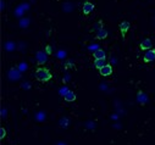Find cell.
I'll return each instance as SVG.
<instances>
[{
  "label": "cell",
  "instance_id": "ffe728a7",
  "mask_svg": "<svg viewBox=\"0 0 155 145\" xmlns=\"http://www.w3.org/2000/svg\"><path fill=\"white\" fill-rule=\"evenodd\" d=\"M72 66H73V62H72V61H68V62H66V65H65L66 68H71Z\"/></svg>",
  "mask_w": 155,
  "mask_h": 145
},
{
  "label": "cell",
  "instance_id": "ac0fdd59",
  "mask_svg": "<svg viewBox=\"0 0 155 145\" xmlns=\"http://www.w3.org/2000/svg\"><path fill=\"white\" fill-rule=\"evenodd\" d=\"M65 55H66L65 51H59V53H58V57H59V59H64Z\"/></svg>",
  "mask_w": 155,
  "mask_h": 145
},
{
  "label": "cell",
  "instance_id": "d6986e66",
  "mask_svg": "<svg viewBox=\"0 0 155 145\" xmlns=\"http://www.w3.org/2000/svg\"><path fill=\"white\" fill-rule=\"evenodd\" d=\"M89 49H91V50H93V49H94V51H97V50H99V45H97V44L91 45V47H89Z\"/></svg>",
  "mask_w": 155,
  "mask_h": 145
},
{
  "label": "cell",
  "instance_id": "277c9868",
  "mask_svg": "<svg viewBox=\"0 0 155 145\" xmlns=\"http://www.w3.org/2000/svg\"><path fill=\"white\" fill-rule=\"evenodd\" d=\"M99 72H100V76H103V77H109V76L112 75V66L105 65L101 69H99Z\"/></svg>",
  "mask_w": 155,
  "mask_h": 145
},
{
  "label": "cell",
  "instance_id": "44dd1931",
  "mask_svg": "<svg viewBox=\"0 0 155 145\" xmlns=\"http://www.w3.org/2000/svg\"><path fill=\"white\" fill-rule=\"evenodd\" d=\"M45 53H47V54H51V48H50V47H47Z\"/></svg>",
  "mask_w": 155,
  "mask_h": 145
},
{
  "label": "cell",
  "instance_id": "8fae6325",
  "mask_svg": "<svg viewBox=\"0 0 155 145\" xmlns=\"http://www.w3.org/2000/svg\"><path fill=\"white\" fill-rule=\"evenodd\" d=\"M105 59H99V60H95L94 61V66L98 68V69H101L104 66H105Z\"/></svg>",
  "mask_w": 155,
  "mask_h": 145
},
{
  "label": "cell",
  "instance_id": "ba28073f",
  "mask_svg": "<svg viewBox=\"0 0 155 145\" xmlns=\"http://www.w3.org/2000/svg\"><path fill=\"white\" fill-rule=\"evenodd\" d=\"M106 37H107V31H106V29L101 28V29H99V31L97 32V38H98V39H105Z\"/></svg>",
  "mask_w": 155,
  "mask_h": 145
},
{
  "label": "cell",
  "instance_id": "2e32d148",
  "mask_svg": "<svg viewBox=\"0 0 155 145\" xmlns=\"http://www.w3.org/2000/svg\"><path fill=\"white\" fill-rule=\"evenodd\" d=\"M6 137V130H5V128L4 127H2V128H0V139H4Z\"/></svg>",
  "mask_w": 155,
  "mask_h": 145
},
{
  "label": "cell",
  "instance_id": "3957f363",
  "mask_svg": "<svg viewBox=\"0 0 155 145\" xmlns=\"http://www.w3.org/2000/svg\"><path fill=\"white\" fill-rule=\"evenodd\" d=\"M143 60H144V62L155 61V50H154V49H150V50L145 51V54H144V56H143Z\"/></svg>",
  "mask_w": 155,
  "mask_h": 145
},
{
  "label": "cell",
  "instance_id": "6da1fadb",
  "mask_svg": "<svg viewBox=\"0 0 155 145\" xmlns=\"http://www.w3.org/2000/svg\"><path fill=\"white\" fill-rule=\"evenodd\" d=\"M51 72L45 68V67H39V68H37L35 71V78L42 82V83H45V82H49L51 79Z\"/></svg>",
  "mask_w": 155,
  "mask_h": 145
},
{
  "label": "cell",
  "instance_id": "9a60e30c",
  "mask_svg": "<svg viewBox=\"0 0 155 145\" xmlns=\"http://www.w3.org/2000/svg\"><path fill=\"white\" fill-rule=\"evenodd\" d=\"M62 9H64V11H66V12H70V11L73 9V5H72L71 3H65V4L62 5Z\"/></svg>",
  "mask_w": 155,
  "mask_h": 145
},
{
  "label": "cell",
  "instance_id": "5bb4252c",
  "mask_svg": "<svg viewBox=\"0 0 155 145\" xmlns=\"http://www.w3.org/2000/svg\"><path fill=\"white\" fill-rule=\"evenodd\" d=\"M29 24V20L28 18H21L20 20V27L21 28H27Z\"/></svg>",
  "mask_w": 155,
  "mask_h": 145
},
{
  "label": "cell",
  "instance_id": "4fadbf2b",
  "mask_svg": "<svg viewBox=\"0 0 155 145\" xmlns=\"http://www.w3.org/2000/svg\"><path fill=\"white\" fill-rule=\"evenodd\" d=\"M128 28H130V22H127V21H125V22H122V23H120V29H121V32H122V34H126V32L128 31Z\"/></svg>",
  "mask_w": 155,
  "mask_h": 145
},
{
  "label": "cell",
  "instance_id": "8992f818",
  "mask_svg": "<svg viewBox=\"0 0 155 145\" xmlns=\"http://www.w3.org/2000/svg\"><path fill=\"white\" fill-rule=\"evenodd\" d=\"M93 9H94V5H93L92 3L86 2V3L83 4V14L88 15V14H91V12L93 11Z\"/></svg>",
  "mask_w": 155,
  "mask_h": 145
},
{
  "label": "cell",
  "instance_id": "7a4b0ae2",
  "mask_svg": "<svg viewBox=\"0 0 155 145\" xmlns=\"http://www.w3.org/2000/svg\"><path fill=\"white\" fill-rule=\"evenodd\" d=\"M35 60H37V63H38V65H44V63L47 62V60H48L47 53H44V51H37V54H35Z\"/></svg>",
  "mask_w": 155,
  "mask_h": 145
},
{
  "label": "cell",
  "instance_id": "7402d4cb",
  "mask_svg": "<svg viewBox=\"0 0 155 145\" xmlns=\"http://www.w3.org/2000/svg\"><path fill=\"white\" fill-rule=\"evenodd\" d=\"M20 66H21V67H20L21 69H27V65H26V63H21Z\"/></svg>",
  "mask_w": 155,
  "mask_h": 145
},
{
  "label": "cell",
  "instance_id": "7c38bea8",
  "mask_svg": "<svg viewBox=\"0 0 155 145\" xmlns=\"http://www.w3.org/2000/svg\"><path fill=\"white\" fill-rule=\"evenodd\" d=\"M59 124H60V127H61V128H67V127H68V124H70V120H68L67 117H62V118H60Z\"/></svg>",
  "mask_w": 155,
  "mask_h": 145
},
{
  "label": "cell",
  "instance_id": "30bf717a",
  "mask_svg": "<svg viewBox=\"0 0 155 145\" xmlns=\"http://www.w3.org/2000/svg\"><path fill=\"white\" fill-rule=\"evenodd\" d=\"M9 76H10V78L11 79H18L20 78V72L17 71V69H10V72H9Z\"/></svg>",
  "mask_w": 155,
  "mask_h": 145
},
{
  "label": "cell",
  "instance_id": "e0dca14e",
  "mask_svg": "<svg viewBox=\"0 0 155 145\" xmlns=\"http://www.w3.org/2000/svg\"><path fill=\"white\" fill-rule=\"evenodd\" d=\"M14 48H15V44L11 43V42H8V43L5 44V49H6V50H12Z\"/></svg>",
  "mask_w": 155,
  "mask_h": 145
},
{
  "label": "cell",
  "instance_id": "52a82bcc",
  "mask_svg": "<svg viewBox=\"0 0 155 145\" xmlns=\"http://www.w3.org/2000/svg\"><path fill=\"white\" fill-rule=\"evenodd\" d=\"M64 99H65L66 101H68V102H70V101H74V100H76V94H74L73 92L68 90V92L64 95Z\"/></svg>",
  "mask_w": 155,
  "mask_h": 145
},
{
  "label": "cell",
  "instance_id": "5b68a950",
  "mask_svg": "<svg viewBox=\"0 0 155 145\" xmlns=\"http://www.w3.org/2000/svg\"><path fill=\"white\" fill-rule=\"evenodd\" d=\"M151 47H153V42H151V39H149V38L144 39V40L140 43V45H139V48H140L142 50H145V51L150 50Z\"/></svg>",
  "mask_w": 155,
  "mask_h": 145
},
{
  "label": "cell",
  "instance_id": "9c48e42d",
  "mask_svg": "<svg viewBox=\"0 0 155 145\" xmlns=\"http://www.w3.org/2000/svg\"><path fill=\"white\" fill-rule=\"evenodd\" d=\"M93 56H94V59H95V60H99V59H105V51H104V50H101V49H99V50L94 51Z\"/></svg>",
  "mask_w": 155,
  "mask_h": 145
},
{
  "label": "cell",
  "instance_id": "603a6c76",
  "mask_svg": "<svg viewBox=\"0 0 155 145\" xmlns=\"http://www.w3.org/2000/svg\"><path fill=\"white\" fill-rule=\"evenodd\" d=\"M2 114H3V115H2V117H3V118H4V117H6V110H4V108H3V110H2Z\"/></svg>",
  "mask_w": 155,
  "mask_h": 145
}]
</instances>
